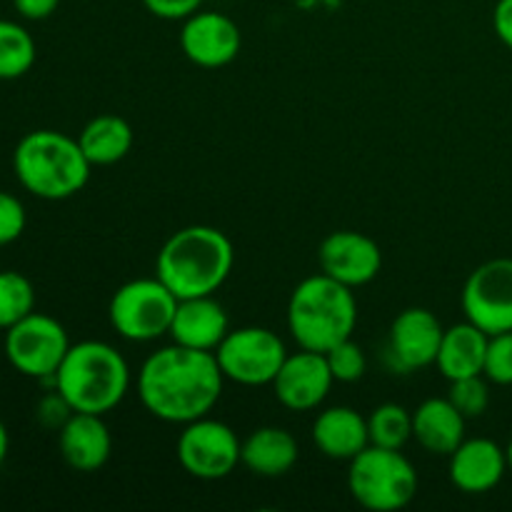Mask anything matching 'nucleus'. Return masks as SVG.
Here are the masks:
<instances>
[{"label":"nucleus","mask_w":512,"mask_h":512,"mask_svg":"<svg viewBox=\"0 0 512 512\" xmlns=\"http://www.w3.org/2000/svg\"><path fill=\"white\" fill-rule=\"evenodd\" d=\"M358 325V300L353 288L318 273L300 280L288 300V330L298 348L328 353L353 338Z\"/></svg>","instance_id":"obj_4"},{"label":"nucleus","mask_w":512,"mask_h":512,"mask_svg":"<svg viewBox=\"0 0 512 512\" xmlns=\"http://www.w3.org/2000/svg\"><path fill=\"white\" fill-rule=\"evenodd\" d=\"M313 443L325 458L350 463L370 445L368 418L348 405L323 410L313 423Z\"/></svg>","instance_id":"obj_19"},{"label":"nucleus","mask_w":512,"mask_h":512,"mask_svg":"<svg viewBox=\"0 0 512 512\" xmlns=\"http://www.w3.org/2000/svg\"><path fill=\"white\" fill-rule=\"evenodd\" d=\"M145 8L163 20H185L198 13L203 0H143Z\"/></svg>","instance_id":"obj_32"},{"label":"nucleus","mask_w":512,"mask_h":512,"mask_svg":"<svg viewBox=\"0 0 512 512\" xmlns=\"http://www.w3.org/2000/svg\"><path fill=\"white\" fill-rule=\"evenodd\" d=\"M243 45L238 23L218 10H198L183 20L180 48L198 68H225L233 63Z\"/></svg>","instance_id":"obj_12"},{"label":"nucleus","mask_w":512,"mask_h":512,"mask_svg":"<svg viewBox=\"0 0 512 512\" xmlns=\"http://www.w3.org/2000/svg\"><path fill=\"white\" fill-rule=\"evenodd\" d=\"M55 390L75 413L105 415L128 395L130 365L110 343L83 340L65 353L55 373Z\"/></svg>","instance_id":"obj_3"},{"label":"nucleus","mask_w":512,"mask_h":512,"mask_svg":"<svg viewBox=\"0 0 512 512\" xmlns=\"http://www.w3.org/2000/svg\"><path fill=\"white\" fill-rule=\"evenodd\" d=\"M465 418L448 398H428L413 413V438L430 455H453L465 440Z\"/></svg>","instance_id":"obj_20"},{"label":"nucleus","mask_w":512,"mask_h":512,"mask_svg":"<svg viewBox=\"0 0 512 512\" xmlns=\"http://www.w3.org/2000/svg\"><path fill=\"white\" fill-rule=\"evenodd\" d=\"M235 250L213 225H190L170 235L155 260V278L178 300L213 295L233 273Z\"/></svg>","instance_id":"obj_2"},{"label":"nucleus","mask_w":512,"mask_h":512,"mask_svg":"<svg viewBox=\"0 0 512 512\" xmlns=\"http://www.w3.org/2000/svg\"><path fill=\"white\" fill-rule=\"evenodd\" d=\"M448 400L468 420L480 418L490 405L488 378H485V375H473V378L453 380V383H450Z\"/></svg>","instance_id":"obj_27"},{"label":"nucleus","mask_w":512,"mask_h":512,"mask_svg":"<svg viewBox=\"0 0 512 512\" xmlns=\"http://www.w3.org/2000/svg\"><path fill=\"white\" fill-rule=\"evenodd\" d=\"M225 375L215 353L168 345L148 355L138 373V395L153 418L188 425L205 418L223 395Z\"/></svg>","instance_id":"obj_1"},{"label":"nucleus","mask_w":512,"mask_h":512,"mask_svg":"<svg viewBox=\"0 0 512 512\" xmlns=\"http://www.w3.org/2000/svg\"><path fill=\"white\" fill-rule=\"evenodd\" d=\"M333 383L335 378L325 353L300 348L298 353L285 358L283 368L273 380V393L283 408L293 413H308L325 403Z\"/></svg>","instance_id":"obj_13"},{"label":"nucleus","mask_w":512,"mask_h":512,"mask_svg":"<svg viewBox=\"0 0 512 512\" xmlns=\"http://www.w3.org/2000/svg\"><path fill=\"white\" fill-rule=\"evenodd\" d=\"M483 375L493 385H512V330L490 335Z\"/></svg>","instance_id":"obj_29"},{"label":"nucleus","mask_w":512,"mask_h":512,"mask_svg":"<svg viewBox=\"0 0 512 512\" xmlns=\"http://www.w3.org/2000/svg\"><path fill=\"white\" fill-rule=\"evenodd\" d=\"M370 445L390 450H403L413 438V413L398 403H383L368 415Z\"/></svg>","instance_id":"obj_25"},{"label":"nucleus","mask_w":512,"mask_h":512,"mask_svg":"<svg viewBox=\"0 0 512 512\" xmlns=\"http://www.w3.org/2000/svg\"><path fill=\"white\" fill-rule=\"evenodd\" d=\"M35 40L15 20H0V80H18L33 68Z\"/></svg>","instance_id":"obj_24"},{"label":"nucleus","mask_w":512,"mask_h":512,"mask_svg":"<svg viewBox=\"0 0 512 512\" xmlns=\"http://www.w3.org/2000/svg\"><path fill=\"white\" fill-rule=\"evenodd\" d=\"M8 450H10V435H8V428H5V423L0 420V465H3L5 458H8Z\"/></svg>","instance_id":"obj_35"},{"label":"nucleus","mask_w":512,"mask_h":512,"mask_svg":"<svg viewBox=\"0 0 512 512\" xmlns=\"http://www.w3.org/2000/svg\"><path fill=\"white\" fill-rule=\"evenodd\" d=\"M73 413L75 410L70 408L68 400H65L55 388L50 390L48 395H43L38 403V408H35V418H38V423L43 425V428H50V430L63 428Z\"/></svg>","instance_id":"obj_31"},{"label":"nucleus","mask_w":512,"mask_h":512,"mask_svg":"<svg viewBox=\"0 0 512 512\" xmlns=\"http://www.w3.org/2000/svg\"><path fill=\"white\" fill-rule=\"evenodd\" d=\"M228 333L230 318L223 305L213 295H200V298L178 300L168 335L173 343L185 345V348L215 353Z\"/></svg>","instance_id":"obj_17"},{"label":"nucleus","mask_w":512,"mask_h":512,"mask_svg":"<svg viewBox=\"0 0 512 512\" xmlns=\"http://www.w3.org/2000/svg\"><path fill=\"white\" fill-rule=\"evenodd\" d=\"M60 0H13V8L25 20H45L58 10Z\"/></svg>","instance_id":"obj_33"},{"label":"nucleus","mask_w":512,"mask_h":512,"mask_svg":"<svg viewBox=\"0 0 512 512\" xmlns=\"http://www.w3.org/2000/svg\"><path fill=\"white\" fill-rule=\"evenodd\" d=\"M63 325L45 313H30L13 328L5 330V358L25 378L40 380L55 388V373L70 350Z\"/></svg>","instance_id":"obj_8"},{"label":"nucleus","mask_w":512,"mask_h":512,"mask_svg":"<svg viewBox=\"0 0 512 512\" xmlns=\"http://www.w3.org/2000/svg\"><path fill=\"white\" fill-rule=\"evenodd\" d=\"M35 310V288L23 273L0 270V330L13 328Z\"/></svg>","instance_id":"obj_26"},{"label":"nucleus","mask_w":512,"mask_h":512,"mask_svg":"<svg viewBox=\"0 0 512 512\" xmlns=\"http://www.w3.org/2000/svg\"><path fill=\"white\" fill-rule=\"evenodd\" d=\"M508 473V455L490 438H465L450 455V483L468 495L490 493Z\"/></svg>","instance_id":"obj_16"},{"label":"nucleus","mask_w":512,"mask_h":512,"mask_svg":"<svg viewBox=\"0 0 512 512\" xmlns=\"http://www.w3.org/2000/svg\"><path fill=\"white\" fill-rule=\"evenodd\" d=\"M178 298L160 278H140L120 285L108 305V320L120 338L153 343L170 333Z\"/></svg>","instance_id":"obj_7"},{"label":"nucleus","mask_w":512,"mask_h":512,"mask_svg":"<svg viewBox=\"0 0 512 512\" xmlns=\"http://www.w3.org/2000/svg\"><path fill=\"white\" fill-rule=\"evenodd\" d=\"M445 328L440 325L438 315L428 308H408L393 320L388 335V355L395 368L410 373V370L428 368L438 358L440 343H443Z\"/></svg>","instance_id":"obj_15"},{"label":"nucleus","mask_w":512,"mask_h":512,"mask_svg":"<svg viewBox=\"0 0 512 512\" xmlns=\"http://www.w3.org/2000/svg\"><path fill=\"white\" fill-rule=\"evenodd\" d=\"M90 160L78 138L58 130H33L23 135L13 150V170L18 183L40 200H68L90 180Z\"/></svg>","instance_id":"obj_5"},{"label":"nucleus","mask_w":512,"mask_h":512,"mask_svg":"<svg viewBox=\"0 0 512 512\" xmlns=\"http://www.w3.org/2000/svg\"><path fill=\"white\" fill-rule=\"evenodd\" d=\"M418 470L400 450L368 445L350 460L348 490L355 503L373 512H395L418 495Z\"/></svg>","instance_id":"obj_6"},{"label":"nucleus","mask_w":512,"mask_h":512,"mask_svg":"<svg viewBox=\"0 0 512 512\" xmlns=\"http://www.w3.org/2000/svg\"><path fill=\"white\" fill-rule=\"evenodd\" d=\"M78 143L90 165H115L133 148V128L120 115H98L85 123Z\"/></svg>","instance_id":"obj_23"},{"label":"nucleus","mask_w":512,"mask_h":512,"mask_svg":"<svg viewBox=\"0 0 512 512\" xmlns=\"http://www.w3.org/2000/svg\"><path fill=\"white\" fill-rule=\"evenodd\" d=\"M320 270L348 288H363L378 278L383 253L373 238L355 230H338L320 243Z\"/></svg>","instance_id":"obj_14"},{"label":"nucleus","mask_w":512,"mask_h":512,"mask_svg":"<svg viewBox=\"0 0 512 512\" xmlns=\"http://www.w3.org/2000/svg\"><path fill=\"white\" fill-rule=\"evenodd\" d=\"M298 440L275 425L253 430L243 440V465L258 478H280L298 463Z\"/></svg>","instance_id":"obj_22"},{"label":"nucleus","mask_w":512,"mask_h":512,"mask_svg":"<svg viewBox=\"0 0 512 512\" xmlns=\"http://www.w3.org/2000/svg\"><path fill=\"white\" fill-rule=\"evenodd\" d=\"M325 360H328L335 383H358L365 375V370H368V360H365L363 348L355 345L353 338L343 340L335 348H330L325 353Z\"/></svg>","instance_id":"obj_28"},{"label":"nucleus","mask_w":512,"mask_h":512,"mask_svg":"<svg viewBox=\"0 0 512 512\" xmlns=\"http://www.w3.org/2000/svg\"><path fill=\"white\" fill-rule=\"evenodd\" d=\"M493 28L500 43L512 50V0H498L493 10Z\"/></svg>","instance_id":"obj_34"},{"label":"nucleus","mask_w":512,"mask_h":512,"mask_svg":"<svg viewBox=\"0 0 512 512\" xmlns=\"http://www.w3.org/2000/svg\"><path fill=\"white\" fill-rule=\"evenodd\" d=\"M488 340L490 335L475 323H470V320L453 325L443 333V343H440L435 365L450 383L460 378L483 375Z\"/></svg>","instance_id":"obj_21"},{"label":"nucleus","mask_w":512,"mask_h":512,"mask_svg":"<svg viewBox=\"0 0 512 512\" xmlns=\"http://www.w3.org/2000/svg\"><path fill=\"white\" fill-rule=\"evenodd\" d=\"M28 225L23 203L15 195L0 190V248L15 243Z\"/></svg>","instance_id":"obj_30"},{"label":"nucleus","mask_w":512,"mask_h":512,"mask_svg":"<svg viewBox=\"0 0 512 512\" xmlns=\"http://www.w3.org/2000/svg\"><path fill=\"white\" fill-rule=\"evenodd\" d=\"M175 453L185 473L193 478L223 480L243 463V440L230 425L205 415L183 425Z\"/></svg>","instance_id":"obj_10"},{"label":"nucleus","mask_w":512,"mask_h":512,"mask_svg":"<svg viewBox=\"0 0 512 512\" xmlns=\"http://www.w3.org/2000/svg\"><path fill=\"white\" fill-rule=\"evenodd\" d=\"M58 450L75 473H95L113 453V438L103 415L73 413L58 430Z\"/></svg>","instance_id":"obj_18"},{"label":"nucleus","mask_w":512,"mask_h":512,"mask_svg":"<svg viewBox=\"0 0 512 512\" xmlns=\"http://www.w3.org/2000/svg\"><path fill=\"white\" fill-rule=\"evenodd\" d=\"M505 455H508V470L512 473V438H510L508 448H505Z\"/></svg>","instance_id":"obj_36"},{"label":"nucleus","mask_w":512,"mask_h":512,"mask_svg":"<svg viewBox=\"0 0 512 512\" xmlns=\"http://www.w3.org/2000/svg\"><path fill=\"white\" fill-rule=\"evenodd\" d=\"M215 358L225 380L245 388H260V385H273L275 375L288 358V350L278 333L250 325V328H230L215 350Z\"/></svg>","instance_id":"obj_9"},{"label":"nucleus","mask_w":512,"mask_h":512,"mask_svg":"<svg viewBox=\"0 0 512 512\" xmlns=\"http://www.w3.org/2000/svg\"><path fill=\"white\" fill-rule=\"evenodd\" d=\"M465 320L488 335L512 330V258L478 265L463 288Z\"/></svg>","instance_id":"obj_11"}]
</instances>
